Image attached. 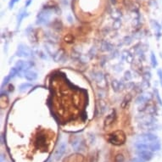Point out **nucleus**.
<instances>
[{
    "instance_id": "24",
    "label": "nucleus",
    "mask_w": 162,
    "mask_h": 162,
    "mask_svg": "<svg viewBox=\"0 0 162 162\" xmlns=\"http://www.w3.org/2000/svg\"><path fill=\"white\" fill-rule=\"evenodd\" d=\"M10 79H11V77H10V76H7L5 78H4V80H3V84H2V87H3L4 85H6L9 81H10Z\"/></svg>"
},
{
    "instance_id": "29",
    "label": "nucleus",
    "mask_w": 162,
    "mask_h": 162,
    "mask_svg": "<svg viewBox=\"0 0 162 162\" xmlns=\"http://www.w3.org/2000/svg\"><path fill=\"white\" fill-rule=\"evenodd\" d=\"M16 2H18V1H17V0H10V3H9L10 9H12V8H13L14 4V3H15Z\"/></svg>"
},
{
    "instance_id": "22",
    "label": "nucleus",
    "mask_w": 162,
    "mask_h": 162,
    "mask_svg": "<svg viewBox=\"0 0 162 162\" xmlns=\"http://www.w3.org/2000/svg\"><path fill=\"white\" fill-rule=\"evenodd\" d=\"M154 95H155V97H156V99L158 100V103L162 106V99H161V97H160V93H159V91L157 89L154 90Z\"/></svg>"
},
{
    "instance_id": "28",
    "label": "nucleus",
    "mask_w": 162,
    "mask_h": 162,
    "mask_svg": "<svg viewBox=\"0 0 162 162\" xmlns=\"http://www.w3.org/2000/svg\"><path fill=\"white\" fill-rule=\"evenodd\" d=\"M158 76H159V77H160L161 84L162 86V70L161 69L158 70Z\"/></svg>"
},
{
    "instance_id": "32",
    "label": "nucleus",
    "mask_w": 162,
    "mask_h": 162,
    "mask_svg": "<svg viewBox=\"0 0 162 162\" xmlns=\"http://www.w3.org/2000/svg\"><path fill=\"white\" fill-rule=\"evenodd\" d=\"M13 90H14V87H13L12 85H10V89H9V91L11 92V91H13Z\"/></svg>"
},
{
    "instance_id": "31",
    "label": "nucleus",
    "mask_w": 162,
    "mask_h": 162,
    "mask_svg": "<svg viewBox=\"0 0 162 162\" xmlns=\"http://www.w3.org/2000/svg\"><path fill=\"white\" fill-rule=\"evenodd\" d=\"M32 0H26V3H25V5H26V7H28L31 3H32Z\"/></svg>"
},
{
    "instance_id": "16",
    "label": "nucleus",
    "mask_w": 162,
    "mask_h": 162,
    "mask_svg": "<svg viewBox=\"0 0 162 162\" xmlns=\"http://www.w3.org/2000/svg\"><path fill=\"white\" fill-rule=\"evenodd\" d=\"M19 72H20V70L18 69L17 67H13V68H11V70H10V71L9 76H10L11 78H13V77H14L15 76H18Z\"/></svg>"
},
{
    "instance_id": "2",
    "label": "nucleus",
    "mask_w": 162,
    "mask_h": 162,
    "mask_svg": "<svg viewBox=\"0 0 162 162\" xmlns=\"http://www.w3.org/2000/svg\"><path fill=\"white\" fill-rule=\"evenodd\" d=\"M15 54L19 57H21V58H29L32 56V51L27 46H26L24 44H20L18 46Z\"/></svg>"
},
{
    "instance_id": "10",
    "label": "nucleus",
    "mask_w": 162,
    "mask_h": 162,
    "mask_svg": "<svg viewBox=\"0 0 162 162\" xmlns=\"http://www.w3.org/2000/svg\"><path fill=\"white\" fill-rule=\"evenodd\" d=\"M49 19V14L48 12H41L38 15H37V24H45L48 22Z\"/></svg>"
},
{
    "instance_id": "3",
    "label": "nucleus",
    "mask_w": 162,
    "mask_h": 162,
    "mask_svg": "<svg viewBox=\"0 0 162 162\" xmlns=\"http://www.w3.org/2000/svg\"><path fill=\"white\" fill-rule=\"evenodd\" d=\"M47 138L46 135L43 132L38 133L34 140V145L37 149H44L46 148Z\"/></svg>"
},
{
    "instance_id": "15",
    "label": "nucleus",
    "mask_w": 162,
    "mask_h": 162,
    "mask_svg": "<svg viewBox=\"0 0 162 162\" xmlns=\"http://www.w3.org/2000/svg\"><path fill=\"white\" fill-rule=\"evenodd\" d=\"M112 48H113L112 45L108 42H104L101 45V49L103 51H110V50H112Z\"/></svg>"
},
{
    "instance_id": "6",
    "label": "nucleus",
    "mask_w": 162,
    "mask_h": 162,
    "mask_svg": "<svg viewBox=\"0 0 162 162\" xmlns=\"http://www.w3.org/2000/svg\"><path fill=\"white\" fill-rule=\"evenodd\" d=\"M93 79L95 80V81L97 82V84H98L100 88H104V87L106 86L104 75H103L101 72H96V73H94Z\"/></svg>"
},
{
    "instance_id": "21",
    "label": "nucleus",
    "mask_w": 162,
    "mask_h": 162,
    "mask_svg": "<svg viewBox=\"0 0 162 162\" xmlns=\"http://www.w3.org/2000/svg\"><path fill=\"white\" fill-rule=\"evenodd\" d=\"M125 161V158L123 156L122 154H116V158H115V162H124Z\"/></svg>"
},
{
    "instance_id": "23",
    "label": "nucleus",
    "mask_w": 162,
    "mask_h": 162,
    "mask_svg": "<svg viewBox=\"0 0 162 162\" xmlns=\"http://www.w3.org/2000/svg\"><path fill=\"white\" fill-rule=\"evenodd\" d=\"M125 79L127 81H130L132 79V75H131V72L130 71H126L125 72Z\"/></svg>"
},
{
    "instance_id": "7",
    "label": "nucleus",
    "mask_w": 162,
    "mask_h": 162,
    "mask_svg": "<svg viewBox=\"0 0 162 162\" xmlns=\"http://www.w3.org/2000/svg\"><path fill=\"white\" fill-rule=\"evenodd\" d=\"M66 150V144L65 143H61L59 146V148L57 149V150L55 151V154H54V158L56 161H59L62 155L65 154V152Z\"/></svg>"
},
{
    "instance_id": "13",
    "label": "nucleus",
    "mask_w": 162,
    "mask_h": 162,
    "mask_svg": "<svg viewBox=\"0 0 162 162\" xmlns=\"http://www.w3.org/2000/svg\"><path fill=\"white\" fill-rule=\"evenodd\" d=\"M140 127L144 130H155V128H157L155 123H141Z\"/></svg>"
},
{
    "instance_id": "26",
    "label": "nucleus",
    "mask_w": 162,
    "mask_h": 162,
    "mask_svg": "<svg viewBox=\"0 0 162 162\" xmlns=\"http://www.w3.org/2000/svg\"><path fill=\"white\" fill-rule=\"evenodd\" d=\"M126 60L128 62H129V63H132V55L128 53V54H126Z\"/></svg>"
},
{
    "instance_id": "20",
    "label": "nucleus",
    "mask_w": 162,
    "mask_h": 162,
    "mask_svg": "<svg viewBox=\"0 0 162 162\" xmlns=\"http://www.w3.org/2000/svg\"><path fill=\"white\" fill-rule=\"evenodd\" d=\"M111 85H112V88H113V89L117 92V91H119L120 90V82L118 81H116V80H114V81H112V83H111Z\"/></svg>"
},
{
    "instance_id": "18",
    "label": "nucleus",
    "mask_w": 162,
    "mask_h": 162,
    "mask_svg": "<svg viewBox=\"0 0 162 162\" xmlns=\"http://www.w3.org/2000/svg\"><path fill=\"white\" fill-rule=\"evenodd\" d=\"M150 59H151V64H152V66L155 68V67L157 66V65H158V62H157V59H156V57H155V54H154V52L151 53Z\"/></svg>"
},
{
    "instance_id": "9",
    "label": "nucleus",
    "mask_w": 162,
    "mask_h": 162,
    "mask_svg": "<svg viewBox=\"0 0 162 162\" xmlns=\"http://www.w3.org/2000/svg\"><path fill=\"white\" fill-rule=\"evenodd\" d=\"M73 149L76 151H83L85 149V143L84 141L81 140L80 139H76L72 143H71Z\"/></svg>"
},
{
    "instance_id": "19",
    "label": "nucleus",
    "mask_w": 162,
    "mask_h": 162,
    "mask_svg": "<svg viewBox=\"0 0 162 162\" xmlns=\"http://www.w3.org/2000/svg\"><path fill=\"white\" fill-rule=\"evenodd\" d=\"M130 100H131V96L128 95V96H127V97L123 99V101L121 102V108H122V109H125V108L128 106V104H129Z\"/></svg>"
},
{
    "instance_id": "4",
    "label": "nucleus",
    "mask_w": 162,
    "mask_h": 162,
    "mask_svg": "<svg viewBox=\"0 0 162 162\" xmlns=\"http://www.w3.org/2000/svg\"><path fill=\"white\" fill-rule=\"evenodd\" d=\"M137 139H138L139 141H140V142L151 143V142H154V141L158 140V137H157L155 134L148 132V133H143V134L139 135V137L137 138Z\"/></svg>"
},
{
    "instance_id": "5",
    "label": "nucleus",
    "mask_w": 162,
    "mask_h": 162,
    "mask_svg": "<svg viewBox=\"0 0 162 162\" xmlns=\"http://www.w3.org/2000/svg\"><path fill=\"white\" fill-rule=\"evenodd\" d=\"M138 155L140 159H142L143 161H149L153 158L154 154L153 152L147 150H143L138 151Z\"/></svg>"
},
{
    "instance_id": "1",
    "label": "nucleus",
    "mask_w": 162,
    "mask_h": 162,
    "mask_svg": "<svg viewBox=\"0 0 162 162\" xmlns=\"http://www.w3.org/2000/svg\"><path fill=\"white\" fill-rule=\"evenodd\" d=\"M126 134L123 131H116L108 135L107 137V140L111 144H114L116 146H120V145H122L125 143L126 142Z\"/></svg>"
},
{
    "instance_id": "27",
    "label": "nucleus",
    "mask_w": 162,
    "mask_h": 162,
    "mask_svg": "<svg viewBox=\"0 0 162 162\" xmlns=\"http://www.w3.org/2000/svg\"><path fill=\"white\" fill-rule=\"evenodd\" d=\"M121 26V22L119 21H116L114 22V25H113V27L115 28V29H118L119 27Z\"/></svg>"
},
{
    "instance_id": "12",
    "label": "nucleus",
    "mask_w": 162,
    "mask_h": 162,
    "mask_svg": "<svg viewBox=\"0 0 162 162\" xmlns=\"http://www.w3.org/2000/svg\"><path fill=\"white\" fill-rule=\"evenodd\" d=\"M24 77L27 80V81H34L37 78V74L34 71H31V70H26L24 73Z\"/></svg>"
},
{
    "instance_id": "30",
    "label": "nucleus",
    "mask_w": 162,
    "mask_h": 162,
    "mask_svg": "<svg viewBox=\"0 0 162 162\" xmlns=\"http://www.w3.org/2000/svg\"><path fill=\"white\" fill-rule=\"evenodd\" d=\"M131 162H144L142 159H140V158H134V159H132Z\"/></svg>"
},
{
    "instance_id": "17",
    "label": "nucleus",
    "mask_w": 162,
    "mask_h": 162,
    "mask_svg": "<svg viewBox=\"0 0 162 162\" xmlns=\"http://www.w3.org/2000/svg\"><path fill=\"white\" fill-rule=\"evenodd\" d=\"M32 87V84H30V83H23V84H21L20 87H19V90L21 91V92H26L28 88H30Z\"/></svg>"
},
{
    "instance_id": "14",
    "label": "nucleus",
    "mask_w": 162,
    "mask_h": 162,
    "mask_svg": "<svg viewBox=\"0 0 162 162\" xmlns=\"http://www.w3.org/2000/svg\"><path fill=\"white\" fill-rule=\"evenodd\" d=\"M26 16H27V13H26V10H21V11L20 12V14H19V15H18V19H17V20H18V23H17V26H18L21 25L22 20H23Z\"/></svg>"
},
{
    "instance_id": "11",
    "label": "nucleus",
    "mask_w": 162,
    "mask_h": 162,
    "mask_svg": "<svg viewBox=\"0 0 162 162\" xmlns=\"http://www.w3.org/2000/svg\"><path fill=\"white\" fill-rule=\"evenodd\" d=\"M64 162H84V158L81 154H75L72 155H70L68 158H66L64 161Z\"/></svg>"
},
{
    "instance_id": "25",
    "label": "nucleus",
    "mask_w": 162,
    "mask_h": 162,
    "mask_svg": "<svg viewBox=\"0 0 162 162\" xmlns=\"http://www.w3.org/2000/svg\"><path fill=\"white\" fill-rule=\"evenodd\" d=\"M65 42H67V43H71L72 41H73V37L71 36V35H67L66 37H65Z\"/></svg>"
},
{
    "instance_id": "8",
    "label": "nucleus",
    "mask_w": 162,
    "mask_h": 162,
    "mask_svg": "<svg viewBox=\"0 0 162 162\" xmlns=\"http://www.w3.org/2000/svg\"><path fill=\"white\" fill-rule=\"evenodd\" d=\"M116 110H113L109 116H107V117L105 118V120H104V128H109L110 126H111L113 123H114V121H115V120H116Z\"/></svg>"
}]
</instances>
